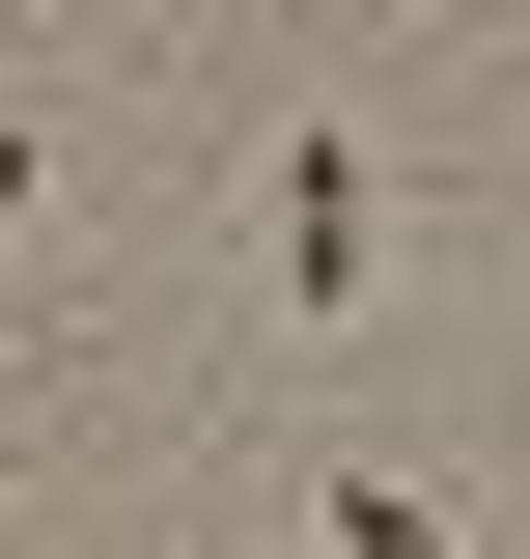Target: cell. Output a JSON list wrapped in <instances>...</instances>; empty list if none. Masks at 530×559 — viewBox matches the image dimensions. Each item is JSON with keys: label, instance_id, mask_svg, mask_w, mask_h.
<instances>
[{"label": "cell", "instance_id": "obj_1", "mask_svg": "<svg viewBox=\"0 0 530 559\" xmlns=\"http://www.w3.org/2000/svg\"><path fill=\"white\" fill-rule=\"evenodd\" d=\"M363 252H392V168H363V140H279V308H308V336H335V308H363Z\"/></svg>", "mask_w": 530, "mask_h": 559}, {"label": "cell", "instance_id": "obj_2", "mask_svg": "<svg viewBox=\"0 0 530 559\" xmlns=\"http://www.w3.org/2000/svg\"><path fill=\"white\" fill-rule=\"evenodd\" d=\"M335 559H474V532H447L419 476H335Z\"/></svg>", "mask_w": 530, "mask_h": 559}, {"label": "cell", "instance_id": "obj_3", "mask_svg": "<svg viewBox=\"0 0 530 559\" xmlns=\"http://www.w3.org/2000/svg\"><path fill=\"white\" fill-rule=\"evenodd\" d=\"M28 197H57V140H28V112H0V224H28Z\"/></svg>", "mask_w": 530, "mask_h": 559}]
</instances>
